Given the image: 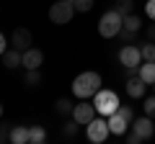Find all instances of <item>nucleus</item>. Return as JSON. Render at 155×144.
Wrapping results in <instances>:
<instances>
[{"label":"nucleus","instance_id":"1","mask_svg":"<svg viewBox=\"0 0 155 144\" xmlns=\"http://www.w3.org/2000/svg\"><path fill=\"white\" fill-rule=\"evenodd\" d=\"M101 90V75L98 72H80L72 80V95L80 100H91Z\"/></svg>","mask_w":155,"mask_h":144},{"label":"nucleus","instance_id":"2","mask_svg":"<svg viewBox=\"0 0 155 144\" xmlns=\"http://www.w3.org/2000/svg\"><path fill=\"white\" fill-rule=\"evenodd\" d=\"M122 23H124V16L116 11V8H111V11H106L104 16L98 18V33L104 39H116L119 31H122Z\"/></svg>","mask_w":155,"mask_h":144},{"label":"nucleus","instance_id":"3","mask_svg":"<svg viewBox=\"0 0 155 144\" xmlns=\"http://www.w3.org/2000/svg\"><path fill=\"white\" fill-rule=\"evenodd\" d=\"M91 100H93V105H96V113H98V116H106V118H109L111 113H116V108L122 105L119 103V95H116L114 90H104V88H101Z\"/></svg>","mask_w":155,"mask_h":144},{"label":"nucleus","instance_id":"4","mask_svg":"<svg viewBox=\"0 0 155 144\" xmlns=\"http://www.w3.org/2000/svg\"><path fill=\"white\" fill-rule=\"evenodd\" d=\"M75 13L78 11H75V5H72L70 0H57V3L49 5V21L54 23V26H67Z\"/></svg>","mask_w":155,"mask_h":144},{"label":"nucleus","instance_id":"5","mask_svg":"<svg viewBox=\"0 0 155 144\" xmlns=\"http://www.w3.org/2000/svg\"><path fill=\"white\" fill-rule=\"evenodd\" d=\"M109 118H93L91 124H85V139L93 144H104L106 139H109Z\"/></svg>","mask_w":155,"mask_h":144},{"label":"nucleus","instance_id":"6","mask_svg":"<svg viewBox=\"0 0 155 144\" xmlns=\"http://www.w3.org/2000/svg\"><path fill=\"white\" fill-rule=\"evenodd\" d=\"M142 52H140V46L134 44H124L122 49H119V64L124 67V70H137L140 64H142Z\"/></svg>","mask_w":155,"mask_h":144},{"label":"nucleus","instance_id":"7","mask_svg":"<svg viewBox=\"0 0 155 144\" xmlns=\"http://www.w3.org/2000/svg\"><path fill=\"white\" fill-rule=\"evenodd\" d=\"M72 118H75L80 126H85V124H91L96 118V105H93V100H80V103L72 108Z\"/></svg>","mask_w":155,"mask_h":144},{"label":"nucleus","instance_id":"8","mask_svg":"<svg viewBox=\"0 0 155 144\" xmlns=\"http://www.w3.org/2000/svg\"><path fill=\"white\" fill-rule=\"evenodd\" d=\"M132 131H137L142 139H150V136H155V121H153V116H140V118H134L132 121Z\"/></svg>","mask_w":155,"mask_h":144},{"label":"nucleus","instance_id":"9","mask_svg":"<svg viewBox=\"0 0 155 144\" xmlns=\"http://www.w3.org/2000/svg\"><path fill=\"white\" fill-rule=\"evenodd\" d=\"M124 88H127V95H129V98H145V93H147L150 85L145 83L140 75H129V77H127V85H124Z\"/></svg>","mask_w":155,"mask_h":144},{"label":"nucleus","instance_id":"10","mask_svg":"<svg viewBox=\"0 0 155 144\" xmlns=\"http://www.w3.org/2000/svg\"><path fill=\"white\" fill-rule=\"evenodd\" d=\"M31 41H34L31 31H28V28H23V26H18L16 31L11 33V46H16V49H21V52H26L28 46H31Z\"/></svg>","mask_w":155,"mask_h":144},{"label":"nucleus","instance_id":"11","mask_svg":"<svg viewBox=\"0 0 155 144\" xmlns=\"http://www.w3.org/2000/svg\"><path fill=\"white\" fill-rule=\"evenodd\" d=\"M41 64H44V52L28 46V49L23 52V64L21 67H26V70H39Z\"/></svg>","mask_w":155,"mask_h":144},{"label":"nucleus","instance_id":"12","mask_svg":"<svg viewBox=\"0 0 155 144\" xmlns=\"http://www.w3.org/2000/svg\"><path fill=\"white\" fill-rule=\"evenodd\" d=\"M127 129H132V124H129L122 113H111L109 116V131L114 134V136H124Z\"/></svg>","mask_w":155,"mask_h":144},{"label":"nucleus","instance_id":"13","mask_svg":"<svg viewBox=\"0 0 155 144\" xmlns=\"http://www.w3.org/2000/svg\"><path fill=\"white\" fill-rule=\"evenodd\" d=\"M3 64H5L8 70H16V67H21V64H23V52L16 49V46L5 49V54H3Z\"/></svg>","mask_w":155,"mask_h":144},{"label":"nucleus","instance_id":"14","mask_svg":"<svg viewBox=\"0 0 155 144\" xmlns=\"http://www.w3.org/2000/svg\"><path fill=\"white\" fill-rule=\"evenodd\" d=\"M137 75H140L147 85H153V83H155V62H142V64L137 67Z\"/></svg>","mask_w":155,"mask_h":144},{"label":"nucleus","instance_id":"15","mask_svg":"<svg viewBox=\"0 0 155 144\" xmlns=\"http://www.w3.org/2000/svg\"><path fill=\"white\" fill-rule=\"evenodd\" d=\"M122 28H124V31H129V33H140V31H142V18L134 16V13H129V16H124Z\"/></svg>","mask_w":155,"mask_h":144},{"label":"nucleus","instance_id":"16","mask_svg":"<svg viewBox=\"0 0 155 144\" xmlns=\"http://www.w3.org/2000/svg\"><path fill=\"white\" fill-rule=\"evenodd\" d=\"M44 142H47L44 126H28V144H44Z\"/></svg>","mask_w":155,"mask_h":144},{"label":"nucleus","instance_id":"17","mask_svg":"<svg viewBox=\"0 0 155 144\" xmlns=\"http://www.w3.org/2000/svg\"><path fill=\"white\" fill-rule=\"evenodd\" d=\"M11 142L13 144H28V126H13L11 129Z\"/></svg>","mask_w":155,"mask_h":144},{"label":"nucleus","instance_id":"18","mask_svg":"<svg viewBox=\"0 0 155 144\" xmlns=\"http://www.w3.org/2000/svg\"><path fill=\"white\" fill-rule=\"evenodd\" d=\"M72 108H75V103H72L70 98H57V103H54V111L60 113V116H70Z\"/></svg>","mask_w":155,"mask_h":144},{"label":"nucleus","instance_id":"19","mask_svg":"<svg viewBox=\"0 0 155 144\" xmlns=\"http://www.w3.org/2000/svg\"><path fill=\"white\" fill-rule=\"evenodd\" d=\"M39 83H41V72H39V70H26L23 85H26V88H36Z\"/></svg>","mask_w":155,"mask_h":144},{"label":"nucleus","instance_id":"20","mask_svg":"<svg viewBox=\"0 0 155 144\" xmlns=\"http://www.w3.org/2000/svg\"><path fill=\"white\" fill-rule=\"evenodd\" d=\"M140 52H142V59L145 62H155V41H145L142 46H140Z\"/></svg>","mask_w":155,"mask_h":144},{"label":"nucleus","instance_id":"21","mask_svg":"<svg viewBox=\"0 0 155 144\" xmlns=\"http://www.w3.org/2000/svg\"><path fill=\"white\" fill-rule=\"evenodd\" d=\"M78 131H80V124H78L75 118H72V121H65V126H62V134H65L67 139H72Z\"/></svg>","mask_w":155,"mask_h":144},{"label":"nucleus","instance_id":"22","mask_svg":"<svg viewBox=\"0 0 155 144\" xmlns=\"http://www.w3.org/2000/svg\"><path fill=\"white\" fill-rule=\"evenodd\" d=\"M114 8L122 13V16H129V13H132V8H134V0H116Z\"/></svg>","mask_w":155,"mask_h":144},{"label":"nucleus","instance_id":"23","mask_svg":"<svg viewBox=\"0 0 155 144\" xmlns=\"http://www.w3.org/2000/svg\"><path fill=\"white\" fill-rule=\"evenodd\" d=\"M142 111L147 113V116H153V118H155V93L145 98V103H142Z\"/></svg>","mask_w":155,"mask_h":144},{"label":"nucleus","instance_id":"24","mask_svg":"<svg viewBox=\"0 0 155 144\" xmlns=\"http://www.w3.org/2000/svg\"><path fill=\"white\" fill-rule=\"evenodd\" d=\"M93 3H96V0H75L72 5H75V11H78V13H88L91 8H93Z\"/></svg>","mask_w":155,"mask_h":144},{"label":"nucleus","instance_id":"25","mask_svg":"<svg viewBox=\"0 0 155 144\" xmlns=\"http://www.w3.org/2000/svg\"><path fill=\"white\" fill-rule=\"evenodd\" d=\"M11 124H0V142H11Z\"/></svg>","mask_w":155,"mask_h":144},{"label":"nucleus","instance_id":"26","mask_svg":"<svg viewBox=\"0 0 155 144\" xmlns=\"http://www.w3.org/2000/svg\"><path fill=\"white\" fill-rule=\"evenodd\" d=\"M119 39H122V44H132V41L137 39V33H129V31L122 28V31H119Z\"/></svg>","mask_w":155,"mask_h":144},{"label":"nucleus","instance_id":"27","mask_svg":"<svg viewBox=\"0 0 155 144\" xmlns=\"http://www.w3.org/2000/svg\"><path fill=\"white\" fill-rule=\"evenodd\" d=\"M145 13H147L150 21H155V0H147V3H145Z\"/></svg>","mask_w":155,"mask_h":144},{"label":"nucleus","instance_id":"28","mask_svg":"<svg viewBox=\"0 0 155 144\" xmlns=\"http://www.w3.org/2000/svg\"><path fill=\"white\" fill-rule=\"evenodd\" d=\"M124 136H127V142H129V144H140V142H145V139L140 136L137 131H129V134H124Z\"/></svg>","mask_w":155,"mask_h":144},{"label":"nucleus","instance_id":"29","mask_svg":"<svg viewBox=\"0 0 155 144\" xmlns=\"http://www.w3.org/2000/svg\"><path fill=\"white\" fill-rule=\"evenodd\" d=\"M147 39H150V41H155V21H153V23H147Z\"/></svg>","mask_w":155,"mask_h":144},{"label":"nucleus","instance_id":"30","mask_svg":"<svg viewBox=\"0 0 155 144\" xmlns=\"http://www.w3.org/2000/svg\"><path fill=\"white\" fill-rule=\"evenodd\" d=\"M5 49H8V44H5V33L0 31V54H5Z\"/></svg>","mask_w":155,"mask_h":144},{"label":"nucleus","instance_id":"31","mask_svg":"<svg viewBox=\"0 0 155 144\" xmlns=\"http://www.w3.org/2000/svg\"><path fill=\"white\" fill-rule=\"evenodd\" d=\"M0 118H3V103H0Z\"/></svg>","mask_w":155,"mask_h":144},{"label":"nucleus","instance_id":"32","mask_svg":"<svg viewBox=\"0 0 155 144\" xmlns=\"http://www.w3.org/2000/svg\"><path fill=\"white\" fill-rule=\"evenodd\" d=\"M153 93H155V83H153Z\"/></svg>","mask_w":155,"mask_h":144},{"label":"nucleus","instance_id":"33","mask_svg":"<svg viewBox=\"0 0 155 144\" xmlns=\"http://www.w3.org/2000/svg\"><path fill=\"white\" fill-rule=\"evenodd\" d=\"M70 3H75V0H70Z\"/></svg>","mask_w":155,"mask_h":144}]
</instances>
